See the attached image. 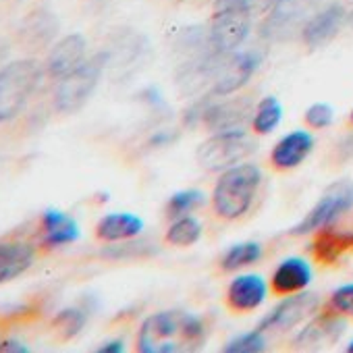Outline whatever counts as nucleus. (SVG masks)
<instances>
[{
    "mask_svg": "<svg viewBox=\"0 0 353 353\" xmlns=\"http://www.w3.org/2000/svg\"><path fill=\"white\" fill-rule=\"evenodd\" d=\"M204 322L183 310H166L148 316L137 332V349L141 353H174L196 351L204 343Z\"/></svg>",
    "mask_w": 353,
    "mask_h": 353,
    "instance_id": "nucleus-1",
    "label": "nucleus"
},
{
    "mask_svg": "<svg viewBox=\"0 0 353 353\" xmlns=\"http://www.w3.org/2000/svg\"><path fill=\"white\" fill-rule=\"evenodd\" d=\"M260 183H262V172L252 162H243L227 168L214 185V194H212L214 212L225 221L241 219L250 210L260 190Z\"/></svg>",
    "mask_w": 353,
    "mask_h": 353,
    "instance_id": "nucleus-2",
    "label": "nucleus"
},
{
    "mask_svg": "<svg viewBox=\"0 0 353 353\" xmlns=\"http://www.w3.org/2000/svg\"><path fill=\"white\" fill-rule=\"evenodd\" d=\"M252 13L250 0H216L208 36L219 54H231L245 42L252 30Z\"/></svg>",
    "mask_w": 353,
    "mask_h": 353,
    "instance_id": "nucleus-3",
    "label": "nucleus"
},
{
    "mask_svg": "<svg viewBox=\"0 0 353 353\" xmlns=\"http://www.w3.org/2000/svg\"><path fill=\"white\" fill-rule=\"evenodd\" d=\"M42 69L32 59H21L0 69V123L21 112L40 81Z\"/></svg>",
    "mask_w": 353,
    "mask_h": 353,
    "instance_id": "nucleus-4",
    "label": "nucleus"
},
{
    "mask_svg": "<svg viewBox=\"0 0 353 353\" xmlns=\"http://www.w3.org/2000/svg\"><path fill=\"white\" fill-rule=\"evenodd\" d=\"M106 61H108V54L100 52L88 61H83L75 71H71L63 79H59V85L54 92L57 110H61V112L79 110L90 100L94 90L98 88L102 71L106 67Z\"/></svg>",
    "mask_w": 353,
    "mask_h": 353,
    "instance_id": "nucleus-5",
    "label": "nucleus"
},
{
    "mask_svg": "<svg viewBox=\"0 0 353 353\" xmlns=\"http://www.w3.org/2000/svg\"><path fill=\"white\" fill-rule=\"evenodd\" d=\"M256 150V141L243 129L219 131L198 148V162L206 170H227L245 160Z\"/></svg>",
    "mask_w": 353,
    "mask_h": 353,
    "instance_id": "nucleus-6",
    "label": "nucleus"
},
{
    "mask_svg": "<svg viewBox=\"0 0 353 353\" xmlns=\"http://www.w3.org/2000/svg\"><path fill=\"white\" fill-rule=\"evenodd\" d=\"M318 11V0H276L264 21V36L270 40H291L301 34Z\"/></svg>",
    "mask_w": 353,
    "mask_h": 353,
    "instance_id": "nucleus-7",
    "label": "nucleus"
},
{
    "mask_svg": "<svg viewBox=\"0 0 353 353\" xmlns=\"http://www.w3.org/2000/svg\"><path fill=\"white\" fill-rule=\"evenodd\" d=\"M353 206V183L339 181L330 185L320 202L305 214V219L291 229V235H305L324 227H330L336 219H341Z\"/></svg>",
    "mask_w": 353,
    "mask_h": 353,
    "instance_id": "nucleus-8",
    "label": "nucleus"
},
{
    "mask_svg": "<svg viewBox=\"0 0 353 353\" xmlns=\"http://www.w3.org/2000/svg\"><path fill=\"white\" fill-rule=\"evenodd\" d=\"M256 67H258V59L250 52L223 54L208 96H231L239 92L252 79Z\"/></svg>",
    "mask_w": 353,
    "mask_h": 353,
    "instance_id": "nucleus-9",
    "label": "nucleus"
},
{
    "mask_svg": "<svg viewBox=\"0 0 353 353\" xmlns=\"http://www.w3.org/2000/svg\"><path fill=\"white\" fill-rule=\"evenodd\" d=\"M320 305L318 295L314 293H293L289 297H285L270 314H266L262 318V322L258 324V330L266 332V330H289L293 326H297L301 320L310 318Z\"/></svg>",
    "mask_w": 353,
    "mask_h": 353,
    "instance_id": "nucleus-10",
    "label": "nucleus"
},
{
    "mask_svg": "<svg viewBox=\"0 0 353 353\" xmlns=\"http://www.w3.org/2000/svg\"><path fill=\"white\" fill-rule=\"evenodd\" d=\"M252 117V100L250 98H233L219 104H204L200 106V121L206 129L219 133V131H231L241 129L243 123Z\"/></svg>",
    "mask_w": 353,
    "mask_h": 353,
    "instance_id": "nucleus-11",
    "label": "nucleus"
},
{
    "mask_svg": "<svg viewBox=\"0 0 353 353\" xmlns=\"http://www.w3.org/2000/svg\"><path fill=\"white\" fill-rule=\"evenodd\" d=\"M79 239V225L61 210H46L40 219L38 245L42 250H59Z\"/></svg>",
    "mask_w": 353,
    "mask_h": 353,
    "instance_id": "nucleus-12",
    "label": "nucleus"
},
{
    "mask_svg": "<svg viewBox=\"0 0 353 353\" xmlns=\"http://www.w3.org/2000/svg\"><path fill=\"white\" fill-rule=\"evenodd\" d=\"M85 50H88V44L83 36L79 34L65 36L50 50L48 61H46V73L54 79H63L85 61Z\"/></svg>",
    "mask_w": 353,
    "mask_h": 353,
    "instance_id": "nucleus-13",
    "label": "nucleus"
},
{
    "mask_svg": "<svg viewBox=\"0 0 353 353\" xmlns=\"http://www.w3.org/2000/svg\"><path fill=\"white\" fill-rule=\"evenodd\" d=\"M266 281L260 274H241L229 283L227 305L233 312L245 314L260 307L266 299Z\"/></svg>",
    "mask_w": 353,
    "mask_h": 353,
    "instance_id": "nucleus-14",
    "label": "nucleus"
},
{
    "mask_svg": "<svg viewBox=\"0 0 353 353\" xmlns=\"http://www.w3.org/2000/svg\"><path fill=\"white\" fill-rule=\"evenodd\" d=\"M343 19H345V11L341 5H328L322 11H316L301 32L303 44L307 48H322L339 34Z\"/></svg>",
    "mask_w": 353,
    "mask_h": 353,
    "instance_id": "nucleus-15",
    "label": "nucleus"
},
{
    "mask_svg": "<svg viewBox=\"0 0 353 353\" xmlns=\"http://www.w3.org/2000/svg\"><path fill=\"white\" fill-rule=\"evenodd\" d=\"M312 148H314V137L307 131L303 129L291 131L283 139H279V143L272 148L270 164L276 170H291L310 156Z\"/></svg>",
    "mask_w": 353,
    "mask_h": 353,
    "instance_id": "nucleus-16",
    "label": "nucleus"
},
{
    "mask_svg": "<svg viewBox=\"0 0 353 353\" xmlns=\"http://www.w3.org/2000/svg\"><path fill=\"white\" fill-rule=\"evenodd\" d=\"M36 262V248L28 241L0 243V285L11 283L28 272Z\"/></svg>",
    "mask_w": 353,
    "mask_h": 353,
    "instance_id": "nucleus-17",
    "label": "nucleus"
},
{
    "mask_svg": "<svg viewBox=\"0 0 353 353\" xmlns=\"http://www.w3.org/2000/svg\"><path fill=\"white\" fill-rule=\"evenodd\" d=\"M312 281V268L301 258H287L283 260L270 279V287L276 295H293L305 291Z\"/></svg>",
    "mask_w": 353,
    "mask_h": 353,
    "instance_id": "nucleus-18",
    "label": "nucleus"
},
{
    "mask_svg": "<svg viewBox=\"0 0 353 353\" xmlns=\"http://www.w3.org/2000/svg\"><path fill=\"white\" fill-rule=\"evenodd\" d=\"M345 330V322L339 318V314L330 312V314H322L316 316L295 339L297 347L303 349H316V347H324L334 343Z\"/></svg>",
    "mask_w": 353,
    "mask_h": 353,
    "instance_id": "nucleus-19",
    "label": "nucleus"
},
{
    "mask_svg": "<svg viewBox=\"0 0 353 353\" xmlns=\"http://www.w3.org/2000/svg\"><path fill=\"white\" fill-rule=\"evenodd\" d=\"M143 229V221L129 212H112L98 221L96 237L104 243H119L137 237Z\"/></svg>",
    "mask_w": 353,
    "mask_h": 353,
    "instance_id": "nucleus-20",
    "label": "nucleus"
},
{
    "mask_svg": "<svg viewBox=\"0 0 353 353\" xmlns=\"http://www.w3.org/2000/svg\"><path fill=\"white\" fill-rule=\"evenodd\" d=\"M353 250V233L334 231L330 227L318 229L312 241V254L320 264H334Z\"/></svg>",
    "mask_w": 353,
    "mask_h": 353,
    "instance_id": "nucleus-21",
    "label": "nucleus"
},
{
    "mask_svg": "<svg viewBox=\"0 0 353 353\" xmlns=\"http://www.w3.org/2000/svg\"><path fill=\"white\" fill-rule=\"evenodd\" d=\"M283 119V106L274 96H266L258 102L252 119V129L258 135H268L272 133Z\"/></svg>",
    "mask_w": 353,
    "mask_h": 353,
    "instance_id": "nucleus-22",
    "label": "nucleus"
},
{
    "mask_svg": "<svg viewBox=\"0 0 353 353\" xmlns=\"http://www.w3.org/2000/svg\"><path fill=\"white\" fill-rule=\"evenodd\" d=\"M260 258H262V248H260V243H254V241L237 243V245H231V248L223 254L221 266H223V270L233 272V270H239V268H243V266L256 264Z\"/></svg>",
    "mask_w": 353,
    "mask_h": 353,
    "instance_id": "nucleus-23",
    "label": "nucleus"
},
{
    "mask_svg": "<svg viewBox=\"0 0 353 353\" xmlns=\"http://www.w3.org/2000/svg\"><path fill=\"white\" fill-rule=\"evenodd\" d=\"M200 237H202V225L196 219H192L190 214L174 219V223L170 225V229L166 233V241L174 248H190Z\"/></svg>",
    "mask_w": 353,
    "mask_h": 353,
    "instance_id": "nucleus-24",
    "label": "nucleus"
},
{
    "mask_svg": "<svg viewBox=\"0 0 353 353\" xmlns=\"http://www.w3.org/2000/svg\"><path fill=\"white\" fill-rule=\"evenodd\" d=\"M88 322V314L81 307H67L63 312H59L52 320V330L63 339V341H71L75 339L83 326Z\"/></svg>",
    "mask_w": 353,
    "mask_h": 353,
    "instance_id": "nucleus-25",
    "label": "nucleus"
},
{
    "mask_svg": "<svg viewBox=\"0 0 353 353\" xmlns=\"http://www.w3.org/2000/svg\"><path fill=\"white\" fill-rule=\"evenodd\" d=\"M204 204V194L198 192V190H188V192H179L174 194L170 200H168V206H166V214L170 219H179V216H188L192 210L200 208Z\"/></svg>",
    "mask_w": 353,
    "mask_h": 353,
    "instance_id": "nucleus-26",
    "label": "nucleus"
},
{
    "mask_svg": "<svg viewBox=\"0 0 353 353\" xmlns=\"http://www.w3.org/2000/svg\"><path fill=\"white\" fill-rule=\"evenodd\" d=\"M266 349V339L262 334V330H254V332H245L235 336L233 341H229L225 345L227 353H258Z\"/></svg>",
    "mask_w": 353,
    "mask_h": 353,
    "instance_id": "nucleus-27",
    "label": "nucleus"
},
{
    "mask_svg": "<svg viewBox=\"0 0 353 353\" xmlns=\"http://www.w3.org/2000/svg\"><path fill=\"white\" fill-rule=\"evenodd\" d=\"M328 307H330V312H334V314H339V316H349V318H353V283L339 287V289L330 295Z\"/></svg>",
    "mask_w": 353,
    "mask_h": 353,
    "instance_id": "nucleus-28",
    "label": "nucleus"
},
{
    "mask_svg": "<svg viewBox=\"0 0 353 353\" xmlns=\"http://www.w3.org/2000/svg\"><path fill=\"white\" fill-rule=\"evenodd\" d=\"M303 119H305V125L312 127V129H326L334 121V110L328 104L318 102V104H312L305 110V117Z\"/></svg>",
    "mask_w": 353,
    "mask_h": 353,
    "instance_id": "nucleus-29",
    "label": "nucleus"
},
{
    "mask_svg": "<svg viewBox=\"0 0 353 353\" xmlns=\"http://www.w3.org/2000/svg\"><path fill=\"white\" fill-rule=\"evenodd\" d=\"M154 252H156L154 243H150V241H135V243L119 245L117 250H108L104 256L125 260V258H145V256H150V254H154Z\"/></svg>",
    "mask_w": 353,
    "mask_h": 353,
    "instance_id": "nucleus-30",
    "label": "nucleus"
},
{
    "mask_svg": "<svg viewBox=\"0 0 353 353\" xmlns=\"http://www.w3.org/2000/svg\"><path fill=\"white\" fill-rule=\"evenodd\" d=\"M30 347L23 345L21 341H15V339H5L0 341V353H28Z\"/></svg>",
    "mask_w": 353,
    "mask_h": 353,
    "instance_id": "nucleus-31",
    "label": "nucleus"
},
{
    "mask_svg": "<svg viewBox=\"0 0 353 353\" xmlns=\"http://www.w3.org/2000/svg\"><path fill=\"white\" fill-rule=\"evenodd\" d=\"M274 3H276V0H250L254 13H266L268 9H272Z\"/></svg>",
    "mask_w": 353,
    "mask_h": 353,
    "instance_id": "nucleus-32",
    "label": "nucleus"
},
{
    "mask_svg": "<svg viewBox=\"0 0 353 353\" xmlns=\"http://www.w3.org/2000/svg\"><path fill=\"white\" fill-rule=\"evenodd\" d=\"M123 349H125L123 347V341H108V343H104V345L98 347L100 353H121Z\"/></svg>",
    "mask_w": 353,
    "mask_h": 353,
    "instance_id": "nucleus-33",
    "label": "nucleus"
},
{
    "mask_svg": "<svg viewBox=\"0 0 353 353\" xmlns=\"http://www.w3.org/2000/svg\"><path fill=\"white\" fill-rule=\"evenodd\" d=\"M347 351H349V353H353V341H351V343L347 345Z\"/></svg>",
    "mask_w": 353,
    "mask_h": 353,
    "instance_id": "nucleus-34",
    "label": "nucleus"
},
{
    "mask_svg": "<svg viewBox=\"0 0 353 353\" xmlns=\"http://www.w3.org/2000/svg\"><path fill=\"white\" fill-rule=\"evenodd\" d=\"M168 3H183V0H168Z\"/></svg>",
    "mask_w": 353,
    "mask_h": 353,
    "instance_id": "nucleus-35",
    "label": "nucleus"
},
{
    "mask_svg": "<svg viewBox=\"0 0 353 353\" xmlns=\"http://www.w3.org/2000/svg\"><path fill=\"white\" fill-rule=\"evenodd\" d=\"M349 119H351V125H353V110H351V117Z\"/></svg>",
    "mask_w": 353,
    "mask_h": 353,
    "instance_id": "nucleus-36",
    "label": "nucleus"
},
{
    "mask_svg": "<svg viewBox=\"0 0 353 353\" xmlns=\"http://www.w3.org/2000/svg\"><path fill=\"white\" fill-rule=\"evenodd\" d=\"M351 23H353V15H351Z\"/></svg>",
    "mask_w": 353,
    "mask_h": 353,
    "instance_id": "nucleus-37",
    "label": "nucleus"
}]
</instances>
